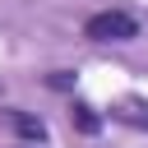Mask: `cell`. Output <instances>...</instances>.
<instances>
[{"instance_id":"1","label":"cell","mask_w":148,"mask_h":148,"mask_svg":"<svg viewBox=\"0 0 148 148\" xmlns=\"http://www.w3.org/2000/svg\"><path fill=\"white\" fill-rule=\"evenodd\" d=\"M83 37L88 42H130V37H139V23L125 9H102L83 23Z\"/></svg>"},{"instance_id":"2","label":"cell","mask_w":148,"mask_h":148,"mask_svg":"<svg viewBox=\"0 0 148 148\" xmlns=\"http://www.w3.org/2000/svg\"><path fill=\"white\" fill-rule=\"evenodd\" d=\"M9 125L28 139V143H42L46 139V125H42V116H28V111H9Z\"/></svg>"},{"instance_id":"3","label":"cell","mask_w":148,"mask_h":148,"mask_svg":"<svg viewBox=\"0 0 148 148\" xmlns=\"http://www.w3.org/2000/svg\"><path fill=\"white\" fill-rule=\"evenodd\" d=\"M69 120H74V130H79V134H97V130H102V120H97V111H92L88 102H74Z\"/></svg>"},{"instance_id":"4","label":"cell","mask_w":148,"mask_h":148,"mask_svg":"<svg viewBox=\"0 0 148 148\" xmlns=\"http://www.w3.org/2000/svg\"><path fill=\"white\" fill-rule=\"evenodd\" d=\"M120 116H125L130 125H143V130H148V106H143V102H125Z\"/></svg>"},{"instance_id":"5","label":"cell","mask_w":148,"mask_h":148,"mask_svg":"<svg viewBox=\"0 0 148 148\" xmlns=\"http://www.w3.org/2000/svg\"><path fill=\"white\" fill-rule=\"evenodd\" d=\"M46 83H51V88H60V92H65V88H74V74H69V69H56V74H51V79H46Z\"/></svg>"},{"instance_id":"6","label":"cell","mask_w":148,"mask_h":148,"mask_svg":"<svg viewBox=\"0 0 148 148\" xmlns=\"http://www.w3.org/2000/svg\"><path fill=\"white\" fill-rule=\"evenodd\" d=\"M28 148H37V143H28Z\"/></svg>"}]
</instances>
